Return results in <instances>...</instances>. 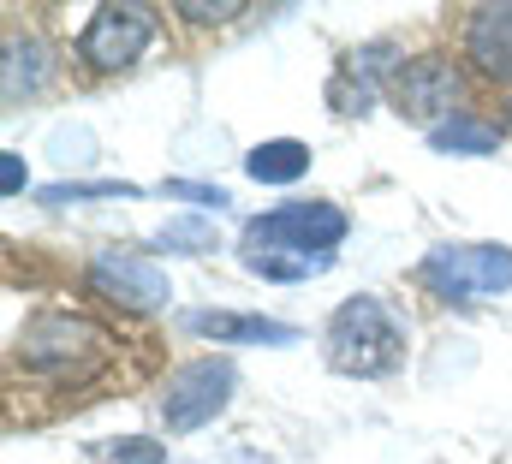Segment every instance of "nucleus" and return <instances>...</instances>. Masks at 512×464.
Segmentation results:
<instances>
[{
  "label": "nucleus",
  "instance_id": "f257e3e1",
  "mask_svg": "<svg viewBox=\"0 0 512 464\" xmlns=\"http://www.w3.org/2000/svg\"><path fill=\"white\" fill-rule=\"evenodd\" d=\"M12 357L42 375V381H60V387H84L108 357H114V340L102 322L78 316V310H36L18 340H12Z\"/></svg>",
  "mask_w": 512,
  "mask_h": 464
},
{
  "label": "nucleus",
  "instance_id": "f03ea898",
  "mask_svg": "<svg viewBox=\"0 0 512 464\" xmlns=\"http://www.w3.org/2000/svg\"><path fill=\"white\" fill-rule=\"evenodd\" d=\"M322 357L346 381H382L405 363V328L376 292H352L322 328Z\"/></svg>",
  "mask_w": 512,
  "mask_h": 464
},
{
  "label": "nucleus",
  "instance_id": "7ed1b4c3",
  "mask_svg": "<svg viewBox=\"0 0 512 464\" xmlns=\"http://www.w3.org/2000/svg\"><path fill=\"white\" fill-rule=\"evenodd\" d=\"M417 280L441 304H477L512 292V244H435L417 262Z\"/></svg>",
  "mask_w": 512,
  "mask_h": 464
},
{
  "label": "nucleus",
  "instance_id": "20e7f679",
  "mask_svg": "<svg viewBox=\"0 0 512 464\" xmlns=\"http://www.w3.org/2000/svg\"><path fill=\"white\" fill-rule=\"evenodd\" d=\"M352 232V215L328 197L316 203H280V209H262L256 221H245L239 232V250H298V256H334L340 238Z\"/></svg>",
  "mask_w": 512,
  "mask_h": 464
},
{
  "label": "nucleus",
  "instance_id": "39448f33",
  "mask_svg": "<svg viewBox=\"0 0 512 464\" xmlns=\"http://www.w3.org/2000/svg\"><path fill=\"white\" fill-rule=\"evenodd\" d=\"M233 387H239V363L221 357V351L179 363L167 375V387H161V423H167V435H197L203 423H215L227 411Z\"/></svg>",
  "mask_w": 512,
  "mask_h": 464
},
{
  "label": "nucleus",
  "instance_id": "423d86ee",
  "mask_svg": "<svg viewBox=\"0 0 512 464\" xmlns=\"http://www.w3.org/2000/svg\"><path fill=\"white\" fill-rule=\"evenodd\" d=\"M155 42V12L137 0H108L90 12L84 36H78V60L90 72H126L143 60V48Z\"/></svg>",
  "mask_w": 512,
  "mask_h": 464
},
{
  "label": "nucleus",
  "instance_id": "0eeeda50",
  "mask_svg": "<svg viewBox=\"0 0 512 464\" xmlns=\"http://www.w3.org/2000/svg\"><path fill=\"white\" fill-rule=\"evenodd\" d=\"M84 280H90V292H96L102 304H120V310H137V316L173 304L167 268H161L155 256H143V250H102V256H90Z\"/></svg>",
  "mask_w": 512,
  "mask_h": 464
},
{
  "label": "nucleus",
  "instance_id": "6e6552de",
  "mask_svg": "<svg viewBox=\"0 0 512 464\" xmlns=\"http://www.w3.org/2000/svg\"><path fill=\"white\" fill-rule=\"evenodd\" d=\"M387 96H393V108L405 119H417V125L435 131V125L453 119L459 96H465V78H459V66H453L447 54H411V60L393 72Z\"/></svg>",
  "mask_w": 512,
  "mask_h": 464
},
{
  "label": "nucleus",
  "instance_id": "1a4fd4ad",
  "mask_svg": "<svg viewBox=\"0 0 512 464\" xmlns=\"http://www.w3.org/2000/svg\"><path fill=\"white\" fill-rule=\"evenodd\" d=\"M405 60H399V48L393 42H364L358 54H346L340 60V72L328 78V114L340 119H358L376 108V96H382V84H393V72H399Z\"/></svg>",
  "mask_w": 512,
  "mask_h": 464
},
{
  "label": "nucleus",
  "instance_id": "9d476101",
  "mask_svg": "<svg viewBox=\"0 0 512 464\" xmlns=\"http://www.w3.org/2000/svg\"><path fill=\"white\" fill-rule=\"evenodd\" d=\"M465 60L489 78L512 90V0H489L465 12Z\"/></svg>",
  "mask_w": 512,
  "mask_h": 464
},
{
  "label": "nucleus",
  "instance_id": "9b49d317",
  "mask_svg": "<svg viewBox=\"0 0 512 464\" xmlns=\"http://www.w3.org/2000/svg\"><path fill=\"white\" fill-rule=\"evenodd\" d=\"M185 328L197 340H215V346H292L298 328L292 322H274V316H239V310H191Z\"/></svg>",
  "mask_w": 512,
  "mask_h": 464
},
{
  "label": "nucleus",
  "instance_id": "f8f14e48",
  "mask_svg": "<svg viewBox=\"0 0 512 464\" xmlns=\"http://www.w3.org/2000/svg\"><path fill=\"white\" fill-rule=\"evenodd\" d=\"M48 84V48H42V36H6V72H0V90H6V108H18V102H30L36 90Z\"/></svg>",
  "mask_w": 512,
  "mask_h": 464
},
{
  "label": "nucleus",
  "instance_id": "ddd939ff",
  "mask_svg": "<svg viewBox=\"0 0 512 464\" xmlns=\"http://www.w3.org/2000/svg\"><path fill=\"white\" fill-rule=\"evenodd\" d=\"M310 143H298V137H268V143H256L251 155H245V173H251L256 185H292V179H304L310 173Z\"/></svg>",
  "mask_w": 512,
  "mask_h": 464
},
{
  "label": "nucleus",
  "instance_id": "4468645a",
  "mask_svg": "<svg viewBox=\"0 0 512 464\" xmlns=\"http://www.w3.org/2000/svg\"><path fill=\"white\" fill-rule=\"evenodd\" d=\"M429 149L435 155H495L501 149V125H489L477 114H453L447 125L429 131Z\"/></svg>",
  "mask_w": 512,
  "mask_h": 464
},
{
  "label": "nucleus",
  "instance_id": "2eb2a0df",
  "mask_svg": "<svg viewBox=\"0 0 512 464\" xmlns=\"http://www.w3.org/2000/svg\"><path fill=\"white\" fill-rule=\"evenodd\" d=\"M155 244H161V250H191V256H209V250H215V215L185 209V215H173L167 227L155 232Z\"/></svg>",
  "mask_w": 512,
  "mask_h": 464
},
{
  "label": "nucleus",
  "instance_id": "dca6fc26",
  "mask_svg": "<svg viewBox=\"0 0 512 464\" xmlns=\"http://www.w3.org/2000/svg\"><path fill=\"white\" fill-rule=\"evenodd\" d=\"M48 209H66V203H102V197H137V185L126 179H60V185H42L36 191Z\"/></svg>",
  "mask_w": 512,
  "mask_h": 464
},
{
  "label": "nucleus",
  "instance_id": "f3484780",
  "mask_svg": "<svg viewBox=\"0 0 512 464\" xmlns=\"http://www.w3.org/2000/svg\"><path fill=\"white\" fill-rule=\"evenodd\" d=\"M96 453L108 464H167V447L155 435H114V441H96Z\"/></svg>",
  "mask_w": 512,
  "mask_h": 464
},
{
  "label": "nucleus",
  "instance_id": "a211bd4d",
  "mask_svg": "<svg viewBox=\"0 0 512 464\" xmlns=\"http://www.w3.org/2000/svg\"><path fill=\"white\" fill-rule=\"evenodd\" d=\"M161 191H167L173 203H197V209H227V203H233L221 185H203V179H167Z\"/></svg>",
  "mask_w": 512,
  "mask_h": 464
},
{
  "label": "nucleus",
  "instance_id": "6ab92c4d",
  "mask_svg": "<svg viewBox=\"0 0 512 464\" xmlns=\"http://www.w3.org/2000/svg\"><path fill=\"white\" fill-rule=\"evenodd\" d=\"M173 12H179V18H191V24H227V18H239V12H245V0H215V6H209V0H179Z\"/></svg>",
  "mask_w": 512,
  "mask_h": 464
},
{
  "label": "nucleus",
  "instance_id": "aec40b11",
  "mask_svg": "<svg viewBox=\"0 0 512 464\" xmlns=\"http://www.w3.org/2000/svg\"><path fill=\"white\" fill-rule=\"evenodd\" d=\"M0 191H6V197H18V191H24V155H18V149H6V155H0Z\"/></svg>",
  "mask_w": 512,
  "mask_h": 464
},
{
  "label": "nucleus",
  "instance_id": "412c9836",
  "mask_svg": "<svg viewBox=\"0 0 512 464\" xmlns=\"http://www.w3.org/2000/svg\"><path fill=\"white\" fill-rule=\"evenodd\" d=\"M507 119H512V96H507Z\"/></svg>",
  "mask_w": 512,
  "mask_h": 464
}]
</instances>
